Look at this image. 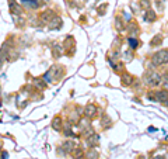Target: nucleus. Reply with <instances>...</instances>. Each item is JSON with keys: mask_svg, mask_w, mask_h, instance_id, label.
<instances>
[{"mask_svg": "<svg viewBox=\"0 0 168 159\" xmlns=\"http://www.w3.org/2000/svg\"><path fill=\"white\" fill-rule=\"evenodd\" d=\"M153 66H160V65H165L168 63V49H163V51L155 52L153 58H151Z\"/></svg>", "mask_w": 168, "mask_h": 159, "instance_id": "nucleus-1", "label": "nucleus"}, {"mask_svg": "<svg viewBox=\"0 0 168 159\" xmlns=\"http://www.w3.org/2000/svg\"><path fill=\"white\" fill-rule=\"evenodd\" d=\"M144 83L149 86H157L161 83V75L157 72H147L144 75Z\"/></svg>", "mask_w": 168, "mask_h": 159, "instance_id": "nucleus-2", "label": "nucleus"}, {"mask_svg": "<svg viewBox=\"0 0 168 159\" xmlns=\"http://www.w3.org/2000/svg\"><path fill=\"white\" fill-rule=\"evenodd\" d=\"M62 25H63V20L60 19L59 16H55L53 19L49 21V24H48V28L49 30H60Z\"/></svg>", "mask_w": 168, "mask_h": 159, "instance_id": "nucleus-3", "label": "nucleus"}, {"mask_svg": "<svg viewBox=\"0 0 168 159\" xmlns=\"http://www.w3.org/2000/svg\"><path fill=\"white\" fill-rule=\"evenodd\" d=\"M155 100L161 104L167 106L168 104V90H157L155 92Z\"/></svg>", "mask_w": 168, "mask_h": 159, "instance_id": "nucleus-4", "label": "nucleus"}, {"mask_svg": "<svg viewBox=\"0 0 168 159\" xmlns=\"http://www.w3.org/2000/svg\"><path fill=\"white\" fill-rule=\"evenodd\" d=\"M63 49L70 55H72V52H74V40H73L72 35L66 37V40L63 42Z\"/></svg>", "mask_w": 168, "mask_h": 159, "instance_id": "nucleus-5", "label": "nucleus"}, {"mask_svg": "<svg viewBox=\"0 0 168 159\" xmlns=\"http://www.w3.org/2000/svg\"><path fill=\"white\" fill-rule=\"evenodd\" d=\"M21 4L25 10H36L41 7L38 0H21Z\"/></svg>", "mask_w": 168, "mask_h": 159, "instance_id": "nucleus-6", "label": "nucleus"}, {"mask_svg": "<svg viewBox=\"0 0 168 159\" xmlns=\"http://www.w3.org/2000/svg\"><path fill=\"white\" fill-rule=\"evenodd\" d=\"M95 114H97V107H95V104H87L86 108H84V116H86L87 118H94L95 117Z\"/></svg>", "mask_w": 168, "mask_h": 159, "instance_id": "nucleus-7", "label": "nucleus"}, {"mask_svg": "<svg viewBox=\"0 0 168 159\" xmlns=\"http://www.w3.org/2000/svg\"><path fill=\"white\" fill-rule=\"evenodd\" d=\"M9 9H10V11H11V14H17V16H20V14L23 13V10H21L20 4H18L16 0H9Z\"/></svg>", "mask_w": 168, "mask_h": 159, "instance_id": "nucleus-8", "label": "nucleus"}, {"mask_svg": "<svg viewBox=\"0 0 168 159\" xmlns=\"http://www.w3.org/2000/svg\"><path fill=\"white\" fill-rule=\"evenodd\" d=\"M53 17H55V13L52 11V10H45V11H42V13H41L39 20H41L42 23H49Z\"/></svg>", "mask_w": 168, "mask_h": 159, "instance_id": "nucleus-9", "label": "nucleus"}, {"mask_svg": "<svg viewBox=\"0 0 168 159\" xmlns=\"http://www.w3.org/2000/svg\"><path fill=\"white\" fill-rule=\"evenodd\" d=\"M144 21L146 23H153V21H155L157 20V13H155L154 10H151V9H149V10H146V13H144Z\"/></svg>", "mask_w": 168, "mask_h": 159, "instance_id": "nucleus-10", "label": "nucleus"}, {"mask_svg": "<svg viewBox=\"0 0 168 159\" xmlns=\"http://www.w3.org/2000/svg\"><path fill=\"white\" fill-rule=\"evenodd\" d=\"M127 33L130 34V37H136L137 34H139V25L135 21L129 23V25H127Z\"/></svg>", "mask_w": 168, "mask_h": 159, "instance_id": "nucleus-11", "label": "nucleus"}, {"mask_svg": "<svg viewBox=\"0 0 168 159\" xmlns=\"http://www.w3.org/2000/svg\"><path fill=\"white\" fill-rule=\"evenodd\" d=\"M52 128L56 130V131H62L63 130V121L60 117H55L53 121H52Z\"/></svg>", "mask_w": 168, "mask_h": 159, "instance_id": "nucleus-12", "label": "nucleus"}, {"mask_svg": "<svg viewBox=\"0 0 168 159\" xmlns=\"http://www.w3.org/2000/svg\"><path fill=\"white\" fill-rule=\"evenodd\" d=\"M127 44H129L130 49H136L140 45V42H139V40L136 37H127Z\"/></svg>", "mask_w": 168, "mask_h": 159, "instance_id": "nucleus-13", "label": "nucleus"}, {"mask_svg": "<svg viewBox=\"0 0 168 159\" xmlns=\"http://www.w3.org/2000/svg\"><path fill=\"white\" fill-rule=\"evenodd\" d=\"M34 84H35L36 89H41V90H44L46 87V82L44 80V78H36V79H34Z\"/></svg>", "mask_w": 168, "mask_h": 159, "instance_id": "nucleus-14", "label": "nucleus"}, {"mask_svg": "<svg viewBox=\"0 0 168 159\" xmlns=\"http://www.w3.org/2000/svg\"><path fill=\"white\" fill-rule=\"evenodd\" d=\"M161 42H163V35H161V34H157V35H154V37L151 38L150 45L151 47H158Z\"/></svg>", "mask_w": 168, "mask_h": 159, "instance_id": "nucleus-15", "label": "nucleus"}, {"mask_svg": "<svg viewBox=\"0 0 168 159\" xmlns=\"http://www.w3.org/2000/svg\"><path fill=\"white\" fill-rule=\"evenodd\" d=\"M62 49H63V47H60V45H58V44H55L53 47H52V54H53V58H59V56L62 55Z\"/></svg>", "mask_w": 168, "mask_h": 159, "instance_id": "nucleus-16", "label": "nucleus"}, {"mask_svg": "<svg viewBox=\"0 0 168 159\" xmlns=\"http://www.w3.org/2000/svg\"><path fill=\"white\" fill-rule=\"evenodd\" d=\"M98 142V135L97 134H91V135L87 137V144L90 146H94Z\"/></svg>", "mask_w": 168, "mask_h": 159, "instance_id": "nucleus-17", "label": "nucleus"}, {"mask_svg": "<svg viewBox=\"0 0 168 159\" xmlns=\"http://www.w3.org/2000/svg\"><path fill=\"white\" fill-rule=\"evenodd\" d=\"M133 82V76L129 75V73H125V75L122 76V84L123 86H129V84H132Z\"/></svg>", "mask_w": 168, "mask_h": 159, "instance_id": "nucleus-18", "label": "nucleus"}, {"mask_svg": "<svg viewBox=\"0 0 168 159\" xmlns=\"http://www.w3.org/2000/svg\"><path fill=\"white\" fill-rule=\"evenodd\" d=\"M63 149L66 151V152H73V149H74V142H72V141H66L63 144Z\"/></svg>", "mask_w": 168, "mask_h": 159, "instance_id": "nucleus-19", "label": "nucleus"}, {"mask_svg": "<svg viewBox=\"0 0 168 159\" xmlns=\"http://www.w3.org/2000/svg\"><path fill=\"white\" fill-rule=\"evenodd\" d=\"M139 6L144 10L151 9V0H140V1H139Z\"/></svg>", "mask_w": 168, "mask_h": 159, "instance_id": "nucleus-20", "label": "nucleus"}, {"mask_svg": "<svg viewBox=\"0 0 168 159\" xmlns=\"http://www.w3.org/2000/svg\"><path fill=\"white\" fill-rule=\"evenodd\" d=\"M108 9V4H107V3H104V4H101V6H98V14H100V16H104L105 14V10Z\"/></svg>", "mask_w": 168, "mask_h": 159, "instance_id": "nucleus-21", "label": "nucleus"}, {"mask_svg": "<svg viewBox=\"0 0 168 159\" xmlns=\"http://www.w3.org/2000/svg\"><path fill=\"white\" fill-rule=\"evenodd\" d=\"M115 23H116L115 25H116V28H118L119 31H122L123 28H125V25H123V21L121 19H116V20H115Z\"/></svg>", "mask_w": 168, "mask_h": 159, "instance_id": "nucleus-22", "label": "nucleus"}, {"mask_svg": "<svg viewBox=\"0 0 168 159\" xmlns=\"http://www.w3.org/2000/svg\"><path fill=\"white\" fill-rule=\"evenodd\" d=\"M155 6H157V10H158V11H163L164 10V0H155Z\"/></svg>", "mask_w": 168, "mask_h": 159, "instance_id": "nucleus-23", "label": "nucleus"}, {"mask_svg": "<svg viewBox=\"0 0 168 159\" xmlns=\"http://www.w3.org/2000/svg\"><path fill=\"white\" fill-rule=\"evenodd\" d=\"M102 127H104V128H107V127H111V120H109L107 116H104V118H102Z\"/></svg>", "mask_w": 168, "mask_h": 159, "instance_id": "nucleus-24", "label": "nucleus"}, {"mask_svg": "<svg viewBox=\"0 0 168 159\" xmlns=\"http://www.w3.org/2000/svg\"><path fill=\"white\" fill-rule=\"evenodd\" d=\"M87 156H88V158H90V159H97V156H98V154H97V152H95V151H94V149H91L90 152L87 154Z\"/></svg>", "mask_w": 168, "mask_h": 159, "instance_id": "nucleus-25", "label": "nucleus"}, {"mask_svg": "<svg viewBox=\"0 0 168 159\" xmlns=\"http://www.w3.org/2000/svg\"><path fill=\"white\" fill-rule=\"evenodd\" d=\"M125 59H126V61H129V62L132 61V59H133V54H132V52L127 51L126 54H125Z\"/></svg>", "mask_w": 168, "mask_h": 159, "instance_id": "nucleus-26", "label": "nucleus"}, {"mask_svg": "<svg viewBox=\"0 0 168 159\" xmlns=\"http://www.w3.org/2000/svg\"><path fill=\"white\" fill-rule=\"evenodd\" d=\"M50 0H38V3H39V6H44L46 4V3H49Z\"/></svg>", "mask_w": 168, "mask_h": 159, "instance_id": "nucleus-27", "label": "nucleus"}, {"mask_svg": "<svg viewBox=\"0 0 168 159\" xmlns=\"http://www.w3.org/2000/svg\"><path fill=\"white\" fill-rule=\"evenodd\" d=\"M154 159H165V158H164V156H155Z\"/></svg>", "mask_w": 168, "mask_h": 159, "instance_id": "nucleus-28", "label": "nucleus"}, {"mask_svg": "<svg viewBox=\"0 0 168 159\" xmlns=\"http://www.w3.org/2000/svg\"><path fill=\"white\" fill-rule=\"evenodd\" d=\"M1 63H3V61H1V59H0V68H1Z\"/></svg>", "mask_w": 168, "mask_h": 159, "instance_id": "nucleus-29", "label": "nucleus"}]
</instances>
